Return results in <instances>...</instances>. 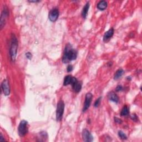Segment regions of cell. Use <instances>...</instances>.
I'll return each instance as SVG.
<instances>
[{
  "mask_svg": "<svg viewBox=\"0 0 142 142\" xmlns=\"http://www.w3.org/2000/svg\"><path fill=\"white\" fill-rule=\"evenodd\" d=\"M77 57V52L72 48L70 44H67L65 48L62 61L64 63H68L71 61L75 60Z\"/></svg>",
  "mask_w": 142,
  "mask_h": 142,
  "instance_id": "obj_1",
  "label": "cell"
},
{
  "mask_svg": "<svg viewBox=\"0 0 142 142\" xmlns=\"http://www.w3.org/2000/svg\"><path fill=\"white\" fill-rule=\"evenodd\" d=\"M18 49V41L14 34L11 36V42L10 48V55L11 59L13 62H15Z\"/></svg>",
  "mask_w": 142,
  "mask_h": 142,
  "instance_id": "obj_2",
  "label": "cell"
},
{
  "mask_svg": "<svg viewBox=\"0 0 142 142\" xmlns=\"http://www.w3.org/2000/svg\"><path fill=\"white\" fill-rule=\"evenodd\" d=\"M64 103L62 100H60L57 106L56 109V120L60 121L62 119L64 111Z\"/></svg>",
  "mask_w": 142,
  "mask_h": 142,
  "instance_id": "obj_3",
  "label": "cell"
},
{
  "mask_svg": "<svg viewBox=\"0 0 142 142\" xmlns=\"http://www.w3.org/2000/svg\"><path fill=\"white\" fill-rule=\"evenodd\" d=\"M18 132L20 137H22L26 136V134L28 133V122L26 121L22 120L19 124Z\"/></svg>",
  "mask_w": 142,
  "mask_h": 142,
  "instance_id": "obj_4",
  "label": "cell"
},
{
  "mask_svg": "<svg viewBox=\"0 0 142 142\" xmlns=\"http://www.w3.org/2000/svg\"><path fill=\"white\" fill-rule=\"evenodd\" d=\"M92 98H93V95L91 93H87L86 94L85 101H84V104L83 108V112H85L89 108L92 101Z\"/></svg>",
  "mask_w": 142,
  "mask_h": 142,
  "instance_id": "obj_5",
  "label": "cell"
},
{
  "mask_svg": "<svg viewBox=\"0 0 142 142\" xmlns=\"http://www.w3.org/2000/svg\"><path fill=\"white\" fill-rule=\"evenodd\" d=\"M9 10L6 7H5L3 9L2 13H1V23H0V26H1V29H2L3 27L5 26L6 24V22L7 17H9Z\"/></svg>",
  "mask_w": 142,
  "mask_h": 142,
  "instance_id": "obj_6",
  "label": "cell"
},
{
  "mask_svg": "<svg viewBox=\"0 0 142 142\" xmlns=\"http://www.w3.org/2000/svg\"><path fill=\"white\" fill-rule=\"evenodd\" d=\"M59 10L56 9H53L50 11V12H49L48 14V18L51 22H55L57 20V19L59 17Z\"/></svg>",
  "mask_w": 142,
  "mask_h": 142,
  "instance_id": "obj_7",
  "label": "cell"
},
{
  "mask_svg": "<svg viewBox=\"0 0 142 142\" xmlns=\"http://www.w3.org/2000/svg\"><path fill=\"white\" fill-rule=\"evenodd\" d=\"M1 88L4 95H6V96L10 95V87L9 81L7 79H4L2 81L1 83Z\"/></svg>",
  "mask_w": 142,
  "mask_h": 142,
  "instance_id": "obj_8",
  "label": "cell"
},
{
  "mask_svg": "<svg viewBox=\"0 0 142 142\" xmlns=\"http://www.w3.org/2000/svg\"><path fill=\"white\" fill-rule=\"evenodd\" d=\"M83 140L86 142H91L93 140V137L89 130L84 129L82 131Z\"/></svg>",
  "mask_w": 142,
  "mask_h": 142,
  "instance_id": "obj_9",
  "label": "cell"
},
{
  "mask_svg": "<svg viewBox=\"0 0 142 142\" xmlns=\"http://www.w3.org/2000/svg\"><path fill=\"white\" fill-rule=\"evenodd\" d=\"M114 30L113 28H111L109 29L108 31H107L103 36V40L104 42H108L111 38H112L114 34Z\"/></svg>",
  "mask_w": 142,
  "mask_h": 142,
  "instance_id": "obj_10",
  "label": "cell"
},
{
  "mask_svg": "<svg viewBox=\"0 0 142 142\" xmlns=\"http://www.w3.org/2000/svg\"><path fill=\"white\" fill-rule=\"evenodd\" d=\"M72 87H73V91L76 92V93H78L80 91H81L82 89V83L81 82H79L78 80H77L76 81L72 84Z\"/></svg>",
  "mask_w": 142,
  "mask_h": 142,
  "instance_id": "obj_11",
  "label": "cell"
},
{
  "mask_svg": "<svg viewBox=\"0 0 142 142\" xmlns=\"http://www.w3.org/2000/svg\"><path fill=\"white\" fill-rule=\"evenodd\" d=\"M89 7H90L89 2H87L85 5V6L83 7L82 11V16L83 18H86L88 14V11H89Z\"/></svg>",
  "mask_w": 142,
  "mask_h": 142,
  "instance_id": "obj_12",
  "label": "cell"
},
{
  "mask_svg": "<svg viewBox=\"0 0 142 142\" xmlns=\"http://www.w3.org/2000/svg\"><path fill=\"white\" fill-rule=\"evenodd\" d=\"M108 98L111 101L117 103L119 102V97L117 94L113 92H111L108 94Z\"/></svg>",
  "mask_w": 142,
  "mask_h": 142,
  "instance_id": "obj_13",
  "label": "cell"
},
{
  "mask_svg": "<svg viewBox=\"0 0 142 142\" xmlns=\"http://www.w3.org/2000/svg\"><path fill=\"white\" fill-rule=\"evenodd\" d=\"M108 3L106 1H99L97 4V8L99 10L103 11L107 9Z\"/></svg>",
  "mask_w": 142,
  "mask_h": 142,
  "instance_id": "obj_14",
  "label": "cell"
},
{
  "mask_svg": "<svg viewBox=\"0 0 142 142\" xmlns=\"http://www.w3.org/2000/svg\"><path fill=\"white\" fill-rule=\"evenodd\" d=\"M124 71L123 70V69L122 68L119 69V70H118L117 72L115 73L114 76V79L115 80H117L118 79L121 77L122 75L124 74Z\"/></svg>",
  "mask_w": 142,
  "mask_h": 142,
  "instance_id": "obj_15",
  "label": "cell"
},
{
  "mask_svg": "<svg viewBox=\"0 0 142 142\" xmlns=\"http://www.w3.org/2000/svg\"><path fill=\"white\" fill-rule=\"evenodd\" d=\"M129 114V109L127 106H124L123 108H122L121 112V116H126Z\"/></svg>",
  "mask_w": 142,
  "mask_h": 142,
  "instance_id": "obj_16",
  "label": "cell"
},
{
  "mask_svg": "<svg viewBox=\"0 0 142 142\" xmlns=\"http://www.w3.org/2000/svg\"><path fill=\"white\" fill-rule=\"evenodd\" d=\"M72 77L71 76L68 75L65 77V78L64 79V82H63V84L64 86H68L69 84H71V82H72Z\"/></svg>",
  "mask_w": 142,
  "mask_h": 142,
  "instance_id": "obj_17",
  "label": "cell"
},
{
  "mask_svg": "<svg viewBox=\"0 0 142 142\" xmlns=\"http://www.w3.org/2000/svg\"><path fill=\"white\" fill-rule=\"evenodd\" d=\"M118 136L120 137L121 139L122 140H126L127 139V136H126V134L123 132L122 130H119L118 132Z\"/></svg>",
  "mask_w": 142,
  "mask_h": 142,
  "instance_id": "obj_18",
  "label": "cell"
},
{
  "mask_svg": "<svg viewBox=\"0 0 142 142\" xmlns=\"http://www.w3.org/2000/svg\"><path fill=\"white\" fill-rule=\"evenodd\" d=\"M101 99H102V97H99L96 101H95V102L94 103V107H95V108H97V107H99V106L101 104Z\"/></svg>",
  "mask_w": 142,
  "mask_h": 142,
  "instance_id": "obj_19",
  "label": "cell"
},
{
  "mask_svg": "<svg viewBox=\"0 0 142 142\" xmlns=\"http://www.w3.org/2000/svg\"><path fill=\"white\" fill-rule=\"evenodd\" d=\"M25 56L26 57V58L28 59H32V55L31 53L30 52H27L26 54H25Z\"/></svg>",
  "mask_w": 142,
  "mask_h": 142,
  "instance_id": "obj_20",
  "label": "cell"
},
{
  "mask_svg": "<svg viewBox=\"0 0 142 142\" xmlns=\"http://www.w3.org/2000/svg\"><path fill=\"white\" fill-rule=\"evenodd\" d=\"M114 122L118 124H121L122 123V121L118 117H114Z\"/></svg>",
  "mask_w": 142,
  "mask_h": 142,
  "instance_id": "obj_21",
  "label": "cell"
},
{
  "mask_svg": "<svg viewBox=\"0 0 142 142\" xmlns=\"http://www.w3.org/2000/svg\"><path fill=\"white\" fill-rule=\"evenodd\" d=\"M73 70V66L71 64L68 65L67 68V71L68 72H70L71 71H72V70Z\"/></svg>",
  "mask_w": 142,
  "mask_h": 142,
  "instance_id": "obj_22",
  "label": "cell"
},
{
  "mask_svg": "<svg viewBox=\"0 0 142 142\" xmlns=\"http://www.w3.org/2000/svg\"><path fill=\"white\" fill-rule=\"evenodd\" d=\"M130 118H131L134 121H137L138 119L137 116H136V114H133L131 116H130Z\"/></svg>",
  "mask_w": 142,
  "mask_h": 142,
  "instance_id": "obj_23",
  "label": "cell"
},
{
  "mask_svg": "<svg viewBox=\"0 0 142 142\" xmlns=\"http://www.w3.org/2000/svg\"><path fill=\"white\" fill-rule=\"evenodd\" d=\"M123 89V87L122 86H120L119 85L116 88V91L117 92H120V91H122Z\"/></svg>",
  "mask_w": 142,
  "mask_h": 142,
  "instance_id": "obj_24",
  "label": "cell"
},
{
  "mask_svg": "<svg viewBox=\"0 0 142 142\" xmlns=\"http://www.w3.org/2000/svg\"><path fill=\"white\" fill-rule=\"evenodd\" d=\"M0 140H1V141H5V139H3V137L2 136V134H1V138H0Z\"/></svg>",
  "mask_w": 142,
  "mask_h": 142,
  "instance_id": "obj_25",
  "label": "cell"
},
{
  "mask_svg": "<svg viewBox=\"0 0 142 142\" xmlns=\"http://www.w3.org/2000/svg\"><path fill=\"white\" fill-rule=\"evenodd\" d=\"M29 2H34V3H36V2H39L40 1H28Z\"/></svg>",
  "mask_w": 142,
  "mask_h": 142,
  "instance_id": "obj_26",
  "label": "cell"
}]
</instances>
